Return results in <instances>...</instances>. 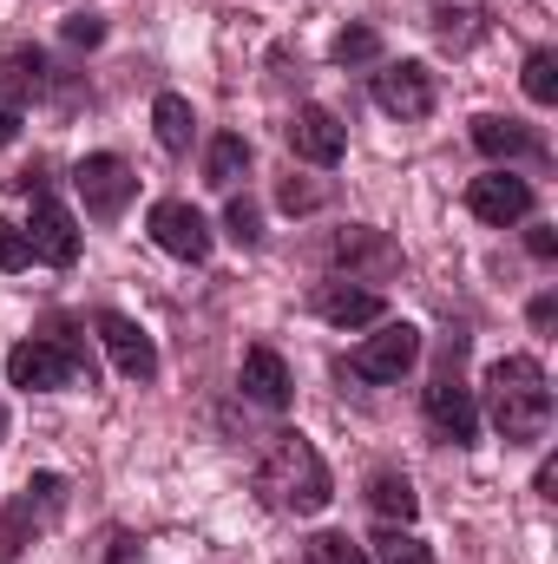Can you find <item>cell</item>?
<instances>
[{"mask_svg":"<svg viewBox=\"0 0 558 564\" xmlns=\"http://www.w3.org/2000/svg\"><path fill=\"white\" fill-rule=\"evenodd\" d=\"M486 408H493V426L506 446H533L546 440L552 426V381L533 355H506L486 368Z\"/></svg>","mask_w":558,"mask_h":564,"instance_id":"6da1fadb","label":"cell"},{"mask_svg":"<svg viewBox=\"0 0 558 564\" xmlns=\"http://www.w3.org/2000/svg\"><path fill=\"white\" fill-rule=\"evenodd\" d=\"M257 492L277 506V512H296V519H315L322 506H329V466H322V453L302 440V433H277V446L264 453V466H257Z\"/></svg>","mask_w":558,"mask_h":564,"instance_id":"7a4b0ae2","label":"cell"},{"mask_svg":"<svg viewBox=\"0 0 558 564\" xmlns=\"http://www.w3.org/2000/svg\"><path fill=\"white\" fill-rule=\"evenodd\" d=\"M73 191H79L86 217L112 224V217L132 204L139 177H132V164H126V158H112V151H93V158H79V171H73Z\"/></svg>","mask_w":558,"mask_h":564,"instance_id":"3957f363","label":"cell"},{"mask_svg":"<svg viewBox=\"0 0 558 564\" xmlns=\"http://www.w3.org/2000/svg\"><path fill=\"white\" fill-rule=\"evenodd\" d=\"M7 381L26 388V394L73 388V381H79V348H73V341H20V348L7 355Z\"/></svg>","mask_w":558,"mask_h":564,"instance_id":"277c9868","label":"cell"},{"mask_svg":"<svg viewBox=\"0 0 558 564\" xmlns=\"http://www.w3.org/2000/svg\"><path fill=\"white\" fill-rule=\"evenodd\" d=\"M415 361H420V328L415 322H382V335H368V341L348 355V368H355L362 381H401Z\"/></svg>","mask_w":558,"mask_h":564,"instance_id":"5b68a950","label":"cell"},{"mask_svg":"<svg viewBox=\"0 0 558 564\" xmlns=\"http://www.w3.org/2000/svg\"><path fill=\"white\" fill-rule=\"evenodd\" d=\"M151 243H158L164 257H178V263H204V257H211V224H204L197 204L164 197V204H151Z\"/></svg>","mask_w":558,"mask_h":564,"instance_id":"8992f818","label":"cell"},{"mask_svg":"<svg viewBox=\"0 0 558 564\" xmlns=\"http://www.w3.org/2000/svg\"><path fill=\"white\" fill-rule=\"evenodd\" d=\"M466 210H473L480 224L506 230V224L533 217V184H526V177H513V171H486V177H473V184H466Z\"/></svg>","mask_w":558,"mask_h":564,"instance_id":"52a82bcc","label":"cell"},{"mask_svg":"<svg viewBox=\"0 0 558 564\" xmlns=\"http://www.w3.org/2000/svg\"><path fill=\"white\" fill-rule=\"evenodd\" d=\"M375 106L388 119H427L433 112V73L420 59H401V66H382L375 73Z\"/></svg>","mask_w":558,"mask_h":564,"instance_id":"ba28073f","label":"cell"},{"mask_svg":"<svg viewBox=\"0 0 558 564\" xmlns=\"http://www.w3.org/2000/svg\"><path fill=\"white\" fill-rule=\"evenodd\" d=\"M26 250H33L40 263H53V270L79 263V224H73V210H60L53 197H33V217H26Z\"/></svg>","mask_w":558,"mask_h":564,"instance_id":"9c48e42d","label":"cell"},{"mask_svg":"<svg viewBox=\"0 0 558 564\" xmlns=\"http://www.w3.org/2000/svg\"><path fill=\"white\" fill-rule=\"evenodd\" d=\"M99 341H106V355H112V368H119L126 381H151V375H158V348H151V335H144L132 315L106 308V315H99Z\"/></svg>","mask_w":558,"mask_h":564,"instance_id":"30bf717a","label":"cell"},{"mask_svg":"<svg viewBox=\"0 0 558 564\" xmlns=\"http://www.w3.org/2000/svg\"><path fill=\"white\" fill-rule=\"evenodd\" d=\"M342 119L329 112V106H296V119H289V151L302 158V164H342Z\"/></svg>","mask_w":558,"mask_h":564,"instance_id":"8fae6325","label":"cell"},{"mask_svg":"<svg viewBox=\"0 0 558 564\" xmlns=\"http://www.w3.org/2000/svg\"><path fill=\"white\" fill-rule=\"evenodd\" d=\"M427 421L440 426L453 446H473V440H480V408H473V394H466L453 375H440V381L427 388Z\"/></svg>","mask_w":558,"mask_h":564,"instance_id":"7c38bea8","label":"cell"},{"mask_svg":"<svg viewBox=\"0 0 558 564\" xmlns=\"http://www.w3.org/2000/svg\"><path fill=\"white\" fill-rule=\"evenodd\" d=\"M315 315L335 322V328H368V322L388 315V302L375 289H355V282H322L315 289Z\"/></svg>","mask_w":558,"mask_h":564,"instance_id":"4fadbf2b","label":"cell"},{"mask_svg":"<svg viewBox=\"0 0 558 564\" xmlns=\"http://www.w3.org/2000/svg\"><path fill=\"white\" fill-rule=\"evenodd\" d=\"M237 381H244V394H250L257 408H270V414H282V408H289V394H296V388H289V368H282L277 348H250Z\"/></svg>","mask_w":558,"mask_h":564,"instance_id":"5bb4252c","label":"cell"},{"mask_svg":"<svg viewBox=\"0 0 558 564\" xmlns=\"http://www.w3.org/2000/svg\"><path fill=\"white\" fill-rule=\"evenodd\" d=\"M473 144H480L486 158H533V151H539V132H533V126H519V119L480 112V119H473Z\"/></svg>","mask_w":558,"mask_h":564,"instance_id":"9a60e30c","label":"cell"},{"mask_svg":"<svg viewBox=\"0 0 558 564\" xmlns=\"http://www.w3.org/2000/svg\"><path fill=\"white\" fill-rule=\"evenodd\" d=\"M151 132H158L164 151H191V139H197V112H191V99L158 93V106H151Z\"/></svg>","mask_w":558,"mask_h":564,"instance_id":"2e32d148","label":"cell"},{"mask_svg":"<svg viewBox=\"0 0 558 564\" xmlns=\"http://www.w3.org/2000/svg\"><path fill=\"white\" fill-rule=\"evenodd\" d=\"M0 93H7V99H40V93H46V59H40L33 46L0 53Z\"/></svg>","mask_w":558,"mask_h":564,"instance_id":"e0dca14e","label":"cell"},{"mask_svg":"<svg viewBox=\"0 0 558 564\" xmlns=\"http://www.w3.org/2000/svg\"><path fill=\"white\" fill-rule=\"evenodd\" d=\"M368 506H375L388 525H415V512H420L415 486H408L401 473H375V479H368Z\"/></svg>","mask_w":558,"mask_h":564,"instance_id":"ac0fdd59","label":"cell"},{"mask_svg":"<svg viewBox=\"0 0 558 564\" xmlns=\"http://www.w3.org/2000/svg\"><path fill=\"white\" fill-rule=\"evenodd\" d=\"M244 164H250V144L237 139V132H224V139L211 144V158H204V177H211L217 191H230V184L244 177Z\"/></svg>","mask_w":558,"mask_h":564,"instance_id":"d6986e66","label":"cell"},{"mask_svg":"<svg viewBox=\"0 0 558 564\" xmlns=\"http://www.w3.org/2000/svg\"><path fill=\"white\" fill-rule=\"evenodd\" d=\"M329 53H335V66H368V59H382V33L355 20V26H342V33H335V46H329Z\"/></svg>","mask_w":558,"mask_h":564,"instance_id":"ffe728a7","label":"cell"},{"mask_svg":"<svg viewBox=\"0 0 558 564\" xmlns=\"http://www.w3.org/2000/svg\"><path fill=\"white\" fill-rule=\"evenodd\" d=\"M519 86H526V99L533 106H552L558 99V53H526V73H519Z\"/></svg>","mask_w":558,"mask_h":564,"instance_id":"44dd1931","label":"cell"},{"mask_svg":"<svg viewBox=\"0 0 558 564\" xmlns=\"http://www.w3.org/2000/svg\"><path fill=\"white\" fill-rule=\"evenodd\" d=\"M302 564H375V558H368V545H355L342 532H322V539L302 545Z\"/></svg>","mask_w":558,"mask_h":564,"instance_id":"7402d4cb","label":"cell"},{"mask_svg":"<svg viewBox=\"0 0 558 564\" xmlns=\"http://www.w3.org/2000/svg\"><path fill=\"white\" fill-rule=\"evenodd\" d=\"M375 558L382 564H433V552L420 545L408 525H388V532H375Z\"/></svg>","mask_w":558,"mask_h":564,"instance_id":"603a6c76","label":"cell"},{"mask_svg":"<svg viewBox=\"0 0 558 564\" xmlns=\"http://www.w3.org/2000/svg\"><path fill=\"white\" fill-rule=\"evenodd\" d=\"M224 230H230V243H244V250H250V243L264 237V217H257V204H250V197H230V210H224Z\"/></svg>","mask_w":558,"mask_h":564,"instance_id":"cb8c5ba5","label":"cell"},{"mask_svg":"<svg viewBox=\"0 0 558 564\" xmlns=\"http://www.w3.org/2000/svg\"><path fill=\"white\" fill-rule=\"evenodd\" d=\"M26 263H33V250H26V230L0 217V270L13 276V270H26Z\"/></svg>","mask_w":558,"mask_h":564,"instance_id":"d4e9b609","label":"cell"},{"mask_svg":"<svg viewBox=\"0 0 558 564\" xmlns=\"http://www.w3.org/2000/svg\"><path fill=\"white\" fill-rule=\"evenodd\" d=\"M106 40V20L99 13H73L66 20V46H99Z\"/></svg>","mask_w":558,"mask_h":564,"instance_id":"484cf974","label":"cell"},{"mask_svg":"<svg viewBox=\"0 0 558 564\" xmlns=\"http://www.w3.org/2000/svg\"><path fill=\"white\" fill-rule=\"evenodd\" d=\"M315 204H322V191H309V184H296V177L282 184V210H315Z\"/></svg>","mask_w":558,"mask_h":564,"instance_id":"4316f807","label":"cell"},{"mask_svg":"<svg viewBox=\"0 0 558 564\" xmlns=\"http://www.w3.org/2000/svg\"><path fill=\"white\" fill-rule=\"evenodd\" d=\"M526 250H533L539 263H552V257H558V237H552V230H533V237H526Z\"/></svg>","mask_w":558,"mask_h":564,"instance_id":"83f0119b","label":"cell"},{"mask_svg":"<svg viewBox=\"0 0 558 564\" xmlns=\"http://www.w3.org/2000/svg\"><path fill=\"white\" fill-rule=\"evenodd\" d=\"M20 139V112H13V106H0V144H13Z\"/></svg>","mask_w":558,"mask_h":564,"instance_id":"f1b7e54d","label":"cell"}]
</instances>
